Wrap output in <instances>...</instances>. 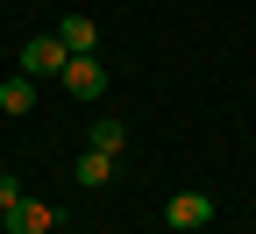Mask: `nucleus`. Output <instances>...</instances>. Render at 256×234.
<instances>
[{
	"mask_svg": "<svg viewBox=\"0 0 256 234\" xmlns=\"http://www.w3.org/2000/svg\"><path fill=\"white\" fill-rule=\"evenodd\" d=\"M57 85L72 92V99H100V92H107V64H100V57H64Z\"/></svg>",
	"mask_w": 256,
	"mask_h": 234,
	"instance_id": "nucleus-1",
	"label": "nucleus"
},
{
	"mask_svg": "<svg viewBox=\"0 0 256 234\" xmlns=\"http://www.w3.org/2000/svg\"><path fill=\"white\" fill-rule=\"evenodd\" d=\"M64 57H72V50H64L57 36H28V43H22V71H28V78H57Z\"/></svg>",
	"mask_w": 256,
	"mask_h": 234,
	"instance_id": "nucleus-2",
	"label": "nucleus"
},
{
	"mask_svg": "<svg viewBox=\"0 0 256 234\" xmlns=\"http://www.w3.org/2000/svg\"><path fill=\"white\" fill-rule=\"evenodd\" d=\"M206 220H214V199H206V192H178L171 206H164V227H171V234H185V227H206Z\"/></svg>",
	"mask_w": 256,
	"mask_h": 234,
	"instance_id": "nucleus-3",
	"label": "nucleus"
},
{
	"mask_svg": "<svg viewBox=\"0 0 256 234\" xmlns=\"http://www.w3.org/2000/svg\"><path fill=\"white\" fill-rule=\"evenodd\" d=\"M57 43L72 57H92V50H100V21H92V14H64L57 21Z\"/></svg>",
	"mask_w": 256,
	"mask_h": 234,
	"instance_id": "nucleus-4",
	"label": "nucleus"
},
{
	"mask_svg": "<svg viewBox=\"0 0 256 234\" xmlns=\"http://www.w3.org/2000/svg\"><path fill=\"white\" fill-rule=\"evenodd\" d=\"M8 227H14V234H50V227H57V213L43 206V199H22V206L8 213Z\"/></svg>",
	"mask_w": 256,
	"mask_h": 234,
	"instance_id": "nucleus-5",
	"label": "nucleus"
},
{
	"mask_svg": "<svg viewBox=\"0 0 256 234\" xmlns=\"http://www.w3.org/2000/svg\"><path fill=\"white\" fill-rule=\"evenodd\" d=\"M36 107V78L14 71V78H0V114H28Z\"/></svg>",
	"mask_w": 256,
	"mask_h": 234,
	"instance_id": "nucleus-6",
	"label": "nucleus"
},
{
	"mask_svg": "<svg viewBox=\"0 0 256 234\" xmlns=\"http://www.w3.org/2000/svg\"><path fill=\"white\" fill-rule=\"evenodd\" d=\"M72 178H78V185H107V178H114V156H107V149H86V156L72 163Z\"/></svg>",
	"mask_w": 256,
	"mask_h": 234,
	"instance_id": "nucleus-7",
	"label": "nucleus"
},
{
	"mask_svg": "<svg viewBox=\"0 0 256 234\" xmlns=\"http://www.w3.org/2000/svg\"><path fill=\"white\" fill-rule=\"evenodd\" d=\"M86 149H107V156H121V149H128V121H114V114H107V121H92V142H86Z\"/></svg>",
	"mask_w": 256,
	"mask_h": 234,
	"instance_id": "nucleus-8",
	"label": "nucleus"
},
{
	"mask_svg": "<svg viewBox=\"0 0 256 234\" xmlns=\"http://www.w3.org/2000/svg\"><path fill=\"white\" fill-rule=\"evenodd\" d=\"M22 199H28V192H22V185H14L8 171H0V213H14V206H22Z\"/></svg>",
	"mask_w": 256,
	"mask_h": 234,
	"instance_id": "nucleus-9",
	"label": "nucleus"
},
{
	"mask_svg": "<svg viewBox=\"0 0 256 234\" xmlns=\"http://www.w3.org/2000/svg\"><path fill=\"white\" fill-rule=\"evenodd\" d=\"M128 234H150V227H128Z\"/></svg>",
	"mask_w": 256,
	"mask_h": 234,
	"instance_id": "nucleus-10",
	"label": "nucleus"
}]
</instances>
